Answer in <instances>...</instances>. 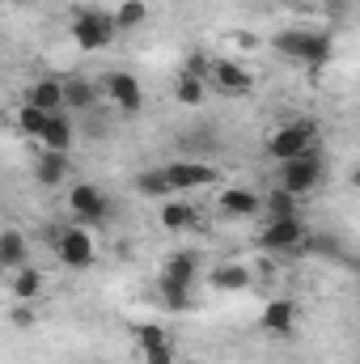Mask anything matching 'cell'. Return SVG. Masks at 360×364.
<instances>
[{
  "mask_svg": "<svg viewBox=\"0 0 360 364\" xmlns=\"http://www.w3.org/2000/svg\"><path fill=\"white\" fill-rule=\"evenodd\" d=\"M271 47H275L280 55H288V60L305 64V68L327 64V60H331V51H335L327 30H280V34L271 38Z\"/></svg>",
  "mask_w": 360,
  "mask_h": 364,
  "instance_id": "1",
  "label": "cell"
},
{
  "mask_svg": "<svg viewBox=\"0 0 360 364\" xmlns=\"http://www.w3.org/2000/svg\"><path fill=\"white\" fill-rule=\"evenodd\" d=\"M309 149H318V123L314 119H292L284 127H275L268 136V157L271 161H292V157H305Z\"/></svg>",
  "mask_w": 360,
  "mask_h": 364,
  "instance_id": "2",
  "label": "cell"
},
{
  "mask_svg": "<svg viewBox=\"0 0 360 364\" xmlns=\"http://www.w3.org/2000/svg\"><path fill=\"white\" fill-rule=\"evenodd\" d=\"M68 34H73V43H77L81 51H106V47L115 43V34H119V21H115V13H106V9H77Z\"/></svg>",
  "mask_w": 360,
  "mask_h": 364,
  "instance_id": "3",
  "label": "cell"
},
{
  "mask_svg": "<svg viewBox=\"0 0 360 364\" xmlns=\"http://www.w3.org/2000/svg\"><path fill=\"white\" fill-rule=\"evenodd\" d=\"M322 174H327V166H322V149H309L305 157H292V161L280 166L275 186H284V191H292L297 199H305L309 191H318Z\"/></svg>",
  "mask_w": 360,
  "mask_h": 364,
  "instance_id": "4",
  "label": "cell"
},
{
  "mask_svg": "<svg viewBox=\"0 0 360 364\" xmlns=\"http://www.w3.org/2000/svg\"><path fill=\"white\" fill-rule=\"evenodd\" d=\"M55 259H60L64 267H73V272L93 267V259H97L93 233L85 229V225H64V229L55 233Z\"/></svg>",
  "mask_w": 360,
  "mask_h": 364,
  "instance_id": "5",
  "label": "cell"
},
{
  "mask_svg": "<svg viewBox=\"0 0 360 364\" xmlns=\"http://www.w3.org/2000/svg\"><path fill=\"white\" fill-rule=\"evenodd\" d=\"M97 90H102V97H110L115 110L127 114V119H136V114L144 110V90H140V81H136L132 73H123V68L102 73V77H97Z\"/></svg>",
  "mask_w": 360,
  "mask_h": 364,
  "instance_id": "6",
  "label": "cell"
},
{
  "mask_svg": "<svg viewBox=\"0 0 360 364\" xmlns=\"http://www.w3.org/2000/svg\"><path fill=\"white\" fill-rule=\"evenodd\" d=\"M305 237H309V225L301 220V216H280V220H268L263 225V233H259V246L263 250H301L305 246Z\"/></svg>",
  "mask_w": 360,
  "mask_h": 364,
  "instance_id": "7",
  "label": "cell"
},
{
  "mask_svg": "<svg viewBox=\"0 0 360 364\" xmlns=\"http://www.w3.org/2000/svg\"><path fill=\"white\" fill-rule=\"evenodd\" d=\"M64 203H68V212L81 216V220H102V216L110 212V199H106L102 186H93V182H73L68 195H64Z\"/></svg>",
  "mask_w": 360,
  "mask_h": 364,
  "instance_id": "8",
  "label": "cell"
},
{
  "mask_svg": "<svg viewBox=\"0 0 360 364\" xmlns=\"http://www.w3.org/2000/svg\"><path fill=\"white\" fill-rule=\"evenodd\" d=\"M162 170L170 174L174 191H203V186L221 182V170H216V166H208V161H166Z\"/></svg>",
  "mask_w": 360,
  "mask_h": 364,
  "instance_id": "9",
  "label": "cell"
},
{
  "mask_svg": "<svg viewBox=\"0 0 360 364\" xmlns=\"http://www.w3.org/2000/svg\"><path fill=\"white\" fill-rule=\"evenodd\" d=\"M68 174H73V157L68 153L38 149V157H34V182L38 186H60V182H68Z\"/></svg>",
  "mask_w": 360,
  "mask_h": 364,
  "instance_id": "10",
  "label": "cell"
},
{
  "mask_svg": "<svg viewBox=\"0 0 360 364\" xmlns=\"http://www.w3.org/2000/svg\"><path fill=\"white\" fill-rule=\"evenodd\" d=\"M216 208H221L225 216H233V220H246V216H259V212H263V195H255V191H246V186H225V191L216 195Z\"/></svg>",
  "mask_w": 360,
  "mask_h": 364,
  "instance_id": "11",
  "label": "cell"
},
{
  "mask_svg": "<svg viewBox=\"0 0 360 364\" xmlns=\"http://www.w3.org/2000/svg\"><path fill=\"white\" fill-rule=\"evenodd\" d=\"M208 81H212L221 93H250V90H255V73H250V68H242L238 60H216Z\"/></svg>",
  "mask_w": 360,
  "mask_h": 364,
  "instance_id": "12",
  "label": "cell"
},
{
  "mask_svg": "<svg viewBox=\"0 0 360 364\" xmlns=\"http://www.w3.org/2000/svg\"><path fill=\"white\" fill-rule=\"evenodd\" d=\"M26 102L38 106V110H47V114H60L64 110V77H38V81H30Z\"/></svg>",
  "mask_w": 360,
  "mask_h": 364,
  "instance_id": "13",
  "label": "cell"
},
{
  "mask_svg": "<svg viewBox=\"0 0 360 364\" xmlns=\"http://www.w3.org/2000/svg\"><path fill=\"white\" fill-rule=\"evenodd\" d=\"M97 97H102L97 81H90V77H64V110H68V114H85V110H93Z\"/></svg>",
  "mask_w": 360,
  "mask_h": 364,
  "instance_id": "14",
  "label": "cell"
},
{
  "mask_svg": "<svg viewBox=\"0 0 360 364\" xmlns=\"http://www.w3.org/2000/svg\"><path fill=\"white\" fill-rule=\"evenodd\" d=\"M263 331L271 335H292V326H297V301L292 296H271L268 305H263Z\"/></svg>",
  "mask_w": 360,
  "mask_h": 364,
  "instance_id": "15",
  "label": "cell"
},
{
  "mask_svg": "<svg viewBox=\"0 0 360 364\" xmlns=\"http://www.w3.org/2000/svg\"><path fill=\"white\" fill-rule=\"evenodd\" d=\"M208 284H212L216 292H242V288H250V284H255V272H250V267H242V263H221V267H212Z\"/></svg>",
  "mask_w": 360,
  "mask_h": 364,
  "instance_id": "16",
  "label": "cell"
},
{
  "mask_svg": "<svg viewBox=\"0 0 360 364\" xmlns=\"http://www.w3.org/2000/svg\"><path fill=\"white\" fill-rule=\"evenodd\" d=\"M26 255H30L26 233L21 229H4L0 233V267L4 272H17V267H26Z\"/></svg>",
  "mask_w": 360,
  "mask_h": 364,
  "instance_id": "17",
  "label": "cell"
},
{
  "mask_svg": "<svg viewBox=\"0 0 360 364\" xmlns=\"http://www.w3.org/2000/svg\"><path fill=\"white\" fill-rule=\"evenodd\" d=\"M73 140H77V123H73V114H68V110L51 114V127H47V136H43V149H60V153H68Z\"/></svg>",
  "mask_w": 360,
  "mask_h": 364,
  "instance_id": "18",
  "label": "cell"
},
{
  "mask_svg": "<svg viewBox=\"0 0 360 364\" xmlns=\"http://www.w3.org/2000/svg\"><path fill=\"white\" fill-rule=\"evenodd\" d=\"M162 275H166V279H174V284L195 288V279H199V259H195L191 250H179V255H170V259H166Z\"/></svg>",
  "mask_w": 360,
  "mask_h": 364,
  "instance_id": "19",
  "label": "cell"
},
{
  "mask_svg": "<svg viewBox=\"0 0 360 364\" xmlns=\"http://www.w3.org/2000/svg\"><path fill=\"white\" fill-rule=\"evenodd\" d=\"M136 191L140 195H149V199H174V182L166 170H144V174H136Z\"/></svg>",
  "mask_w": 360,
  "mask_h": 364,
  "instance_id": "20",
  "label": "cell"
},
{
  "mask_svg": "<svg viewBox=\"0 0 360 364\" xmlns=\"http://www.w3.org/2000/svg\"><path fill=\"white\" fill-rule=\"evenodd\" d=\"M195 216H199V212H195L191 203H182V199H166V203H162V229H170V233L191 229Z\"/></svg>",
  "mask_w": 360,
  "mask_h": 364,
  "instance_id": "21",
  "label": "cell"
},
{
  "mask_svg": "<svg viewBox=\"0 0 360 364\" xmlns=\"http://www.w3.org/2000/svg\"><path fill=\"white\" fill-rule=\"evenodd\" d=\"M9 292H13V301H34V296L43 292V272H38V267H17Z\"/></svg>",
  "mask_w": 360,
  "mask_h": 364,
  "instance_id": "22",
  "label": "cell"
},
{
  "mask_svg": "<svg viewBox=\"0 0 360 364\" xmlns=\"http://www.w3.org/2000/svg\"><path fill=\"white\" fill-rule=\"evenodd\" d=\"M17 127H21V132H26L30 140H38V144H43V136H47V127H51V114L26 102V106L17 110Z\"/></svg>",
  "mask_w": 360,
  "mask_h": 364,
  "instance_id": "23",
  "label": "cell"
},
{
  "mask_svg": "<svg viewBox=\"0 0 360 364\" xmlns=\"http://www.w3.org/2000/svg\"><path fill=\"white\" fill-rule=\"evenodd\" d=\"M297 195L292 191H284V186H271L268 195H263V208H268V220H280V216H297Z\"/></svg>",
  "mask_w": 360,
  "mask_h": 364,
  "instance_id": "24",
  "label": "cell"
},
{
  "mask_svg": "<svg viewBox=\"0 0 360 364\" xmlns=\"http://www.w3.org/2000/svg\"><path fill=\"white\" fill-rule=\"evenodd\" d=\"M174 97H179V106L195 110V106H203V97H208V81H199V77H186V73H182L179 85H174Z\"/></svg>",
  "mask_w": 360,
  "mask_h": 364,
  "instance_id": "25",
  "label": "cell"
},
{
  "mask_svg": "<svg viewBox=\"0 0 360 364\" xmlns=\"http://www.w3.org/2000/svg\"><path fill=\"white\" fill-rule=\"evenodd\" d=\"M144 17H149V4H144V0H123V4L115 9L119 30H136V26H144Z\"/></svg>",
  "mask_w": 360,
  "mask_h": 364,
  "instance_id": "26",
  "label": "cell"
},
{
  "mask_svg": "<svg viewBox=\"0 0 360 364\" xmlns=\"http://www.w3.org/2000/svg\"><path fill=\"white\" fill-rule=\"evenodd\" d=\"M132 339H136V348L144 352V348L170 343V331H166V326H157V322H140V326H132Z\"/></svg>",
  "mask_w": 360,
  "mask_h": 364,
  "instance_id": "27",
  "label": "cell"
},
{
  "mask_svg": "<svg viewBox=\"0 0 360 364\" xmlns=\"http://www.w3.org/2000/svg\"><path fill=\"white\" fill-rule=\"evenodd\" d=\"M162 301H166L170 309H191V288H186V284H174V279H166V275H162Z\"/></svg>",
  "mask_w": 360,
  "mask_h": 364,
  "instance_id": "28",
  "label": "cell"
},
{
  "mask_svg": "<svg viewBox=\"0 0 360 364\" xmlns=\"http://www.w3.org/2000/svg\"><path fill=\"white\" fill-rule=\"evenodd\" d=\"M182 73H186V77H199V81H208V77H212V60H208L203 51H191Z\"/></svg>",
  "mask_w": 360,
  "mask_h": 364,
  "instance_id": "29",
  "label": "cell"
},
{
  "mask_svg": "<svg viewBox=\"0 0 360 364\" xmlns=\"http://www.w3.org/2000/svg\"><path fill=\"white\" fill-rule=\"evenodd\" d=\"M144 364H174V343H157V348H144L140 352Z\"/></svg>",
  "mask_w": 360,
  "mask_h": 364,
  "instance_id": "30",
  "label": "cell"
},
{
  "mask_svg": "<svg viewBox=\"0 0 360 364\" xmlns=\"http://www.w3.org/2000/svg\"><path fill=\"white\" fill-rule=\"evenodd\" d=\"M13 326H21V331H26V326H34V309H26V301L13 309Z\"/></svg>",
  "mask_w": 360,
  "mask_h": 364,
  "instance_id": "31",
  "label": "cell"
},
{
  "mask_svg": "<svg viewBox=\"0 0 360 364\" xmlns=\"http://www.w3.org/2000/svg\"><path fill=\"white\" fill-rule=\"evenodd\" d=\"M348 182H352V191H356V195H360V166H356V170H352V174H348Z\"/></svg>",
  "mask_w": 360,
  "mask_h": 364,
  "instance_id": "32",
  "label": "cell"
}]
</instances>
